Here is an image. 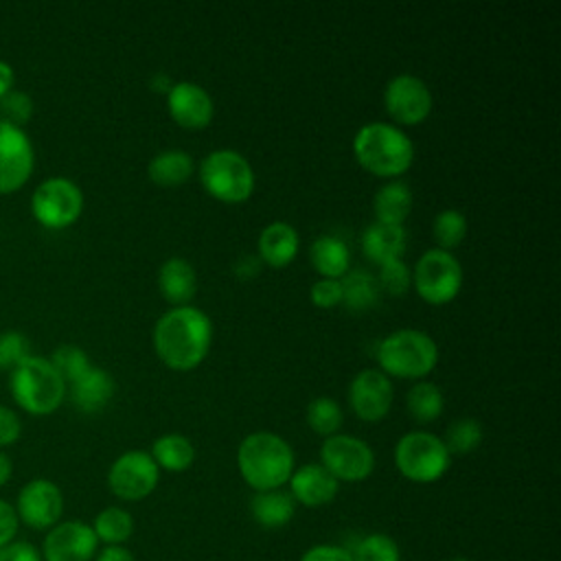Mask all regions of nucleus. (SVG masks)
Wrapping results in <instances>:
<instances>
[{
  "label": "nucleus",
  "instance_id": "1",
  "mask_svg": "<svg viewBox=\"0 0 561 561\" xmlns=\"http://www.w3.org/2000/svg\"><path fill=\"white\" fill-rule=\"evenodd\" d=\"M151 344L158 359L167 368L188 373L197 368L210 353L213 320L195 305L171 307L158 318L151 333Z\"/></svg>",
  "mask_w": 561,
  "mask_h": 561
},
{
  "label": "nucleus",
  "instance_id": "2",
  "mask_svg": "<svg viewBox=\"0 0 561 561\" xmlns=\"http://www.w3.org/2000/svg\"><path fill=\"white\" fill-rule=\"evenodd\" d=\"M353 156L364 171L388 182L399 180L410 171L414 162V145L401 127L373 121L355 131Z\"/></svg>",
  "mask_w": 561,
  "mask_h": 561
},
{
  "label": "nucleus",
  "instance_id": "3",
  "mask_svg": "<svg viewBox=\"0 0 561 561\" xmlns=\"http://www.w3.org/2000/svg\"><path fill=\"white\" fill-rule=\"evenodd\" d=\"M237 467L256 493L280 489L296 469L294 449L280 434L259 430L239 443Z\"/></svg>",
  "mask_w": 561,
  "mask_h": 561
},
{
  "label": "nucleus",
  "instance_id": "4",
  "mask_svg": "<svg viewBox=\"0 0 561 561\" xmlns=\"http://www.w3.org/2000/svg\"><path fill=\"white\" fill-rule=\"evenodd\" d=\"M377 366L386 377L421 381L438 364L436 340L421 329H397L377 344Z\"/></svg>",
  "mask_w": 561,
  "mask_h": 561
},
{
  "label": "nucleus",
  "instance_id": "5",
  "mask_svg": "<svg viewBox=\"0 0 561 561\" xmlns=\"http://www.w3.org/2000/svg\"><path fill=\"white\" fill-rule=\"evenodd\" d=\"M202 188L221 204H243L252 197L256 175L250 160L234 149H215L197 167Z\"/></svg>",
  "mask_w": 561,
  "mask_h": 561
},
{
  "label": "nucleus",
  "instance_id": "6",
  "mask_svg": "<svg viewBox=\"0 0 561 561\" xmlns=\"http://www.w3.org/2000/svg\"><path fill=\"white\" fill-rule=\"evenodd\" d=\"M11 392L20 408L31 414L55 412L66 397V381L50 359L26 355L11 375Z\"/></svg>",
  "mask_w": 561,
  "mask_h": 561
},
{
  "label": "nucleus",
  "instance_id": "7",
  "mask_svg": "<svg viewBox=\"0 0 561 561\" xmlns=\"http://www.w3.org/2000/svg\"><path fill=\"white\" fill-rule=\"evenodd\" d=\"M451 465V456L443 443L432 432L414 430L403 434L394 445V467L412 482H436Z\"/></svg>",
  "mask_w": 561,
  "mask_h": 561
},
{
  "label": "nucleus",
  "instance_id": "8",
  "mask_svg": "<svg viewBox=\"0 0 561 561\" xmlns=\"http://www.w3.org/2000/svg\"><path fill=\"white\" fill-rule=\"evenodd\" d=\"M462 265L454 252L438 248L425 250L412 267V287L432 307L449 305L462 289Z\"/></svg>",
  "mask_w": 561,
  "mask_h": 561
},
{
  "label": "nucleus",
  "instance_id": "9",
  "mask_svg": "<svg viewBox=\"0 0 561 561\" xmlns=\"http://www.w3.org/2000/svg\"><path fill=\"white\" fill-rule=\"evenodd\" d=\"M31 210L44 228L61 230L81 217L83 193L68 178H48L35 188L31 197Z\"/></svg>",
  "mask_w": 561,
  "mask_h": 561
},
{
  "label": "nucleus",
  "instance_id": "10",
  "mask_svg": "<svg viewBox=\"0 0 561 561\" xmlns=\"http://www.w3.org/2000/svg\"><path fill=\"white\" fill-rule=\"evenodd\" d=\"M434 96L430 85L410 72L394 75L383 88V110L397 127H416L432 114Z\"/></svg>",
  "mask_w": 561,
  "mask_h": 561
},
{
  "label": "nucleus",
  "instance_id": "11",
  "mask_svg": "<svg viewBox=\"0 0 561 561\" xmlns=\"http://www.w3.org/2000/svg\"><path fill=\"white\" fill-rule=\"evenodd\" d=\"M320 465L337 482H362L375 469V451L357 436L333 434L322 440Z\"/></svg>",
  "mask_w": 561,
  "mask_h": 561
},
{
  "label": "nucleus",
  "instance_id": "12",
  "mask_svg": "<svg viewBox=\"0 0 561 561\" xmlns=\"http://www.w3.org/2000/svg\"><path fill=\"white\" fill-rule=\"evenodd\" d=\"M160 480V469L153 462L149 451L129 449L121 454L110 471H107V486L110 491L127 502H138L153 493Z\"/></svg>",
  "mask_w": 561,
  "mask_h": 561
},
{
  "label": "nucleus",
  "instance_id": "13",
  "mask_svg": "<svg viewBox=\"0 0 561 561\" xmlns=\"http://www.w3.org/2000/svg\"><path fill=\"white\" fill-rule=\"evenodd\" d=\"M392 401V381L379 368H364L348 383V405L353 414L364 423H379L386 419Z\"/></svg>",
  "mask_w": 561,
  "mask_h": 561
},
{
  "label": "nucleus",
  "instance_id": "14",
  "mask_svg": "<svg viewBox=\"0 0 561 561\" xmlns=\"http://www.w3.org/2000/svg\"><path fill=\"white\" fill-rule=\"evenodd\" d=\"M15 513L18 519L33 530H50L55 524H59L64 513L61 489L46 478L26 482L18 493Z\"/></svg>",
  "mask_w": 561,
  "mask_h": 561
},
{
  "label": "nucleus",
  "instance_id": "15",
  "mask_svg": "<svg viewBox=\"0 0 561 561\" xmlns=\"http://www.w3.org/2000/svg\"><path fill=\"white\" fill-rule=\"evenodd\" d=\"M35 167L31 138L22 127L0 121V193H13L26 184Z\"/></svg>",
  "mask_w": 561,
  "mask_h": 561
},
{
  "label": "nucleus",
  "instance_id": "16",
  "mask_svg": "<svg viewBox=\"0 0 561 561\" xmlns=\"http://www.w3.org/2000/svg\"><path fill=\"white\" fill-rule=\"evenodd\" d=\"M99 539L90 524L70 519L55 524L42 543V561H92Z\"/></svg>",
  "mask_w": 561,
  "mask_h": 561
},
{
  "label": "nucleus",
  "instance_id": "17",
  "mask_svg": "<svg viewBox=\"0 0 561 561\" xmlns=\"http://www.w3.org/2000/svg\"><path fill=\"white\" fill-rule=\"evenodd\" d=\"M167 112L182 129H206L215 118V101L195 81H175L167 94Z\"/></svg>",
  "mask_w": 561,
  "mask_h": 561
},
{
  "label": "nucleus",
  "instance_id": "18",
  "mask_svg": "<svg viewBox=\"0 0 561 561\" xmlns=\"http://www.w3.org/2000/svg\"><path fill=\"white\" fill-rule=\"evenodd\" d=\"M289 495L294 502L316 508L329 504L340 489V482L320 465V462H307L289 476Z\"/></svg>",
  "mask_w": 561,
  "mask_h": 561
},
{
  "label": "nucleus",
  "instance_id": "19",
  "mask_svg": "<svg viewBox=\"0 0 561 561\" xmlns=\"http://www.w3.org/2000/svg\"><path fill=\"white\" fill-rule=\"evenodd\" d=\"M300 234L289 221H270L256 239V256L272 270H283L298 256Z\"/></svg>",
  "mask_w": 561,
  "mask_h": 561
},
{
  "label": "nucleus",
  "instance_id": "20",
  "mask_svg": "<svg viewBox=\"0 0 561 561\" xmlns=\"http://www.w3.org/2000/svg\"><path fill=\"white\" fill-rule=\"evenodd\" d=\"M158 289L171 307L193 305L197 294V272L184 256H169L158 270Z\"/></svg>",
  "mask_w": 561,
  "mask_h": 561
},
{
  "label": "nucleus",
  "instance_id": "21",
  "mask_svg": "<svg viewBox=\"0 0 561 561\" xmlns=\"http://www.w3.org/2000/svg\"><path fill=\"white\" fill-rule=\"evenodd\" d=\"M114 388V379L107 370L90 366L81 377L70 383V397L79 410L99 412L112 401Z\"/></svg>",
  "mask_w": 561,
  "mask_h": 561
},
{
  "label": "nucleus",
  "instance_id": "22",
  "mask_svg": "<svg viewBox=\"0 0 561 561\" xmlns=\"http://www.w3.org/2000/svg\"><path fill=\"white\" fill-rule=\"evenodd\" d=\"M405 230L403 226H388L373 221L362 232V252L368 261L381 265L392 259H401L405 250Z\"/></svg>",
  "mask_w": 561,
  "mask_h": 561
},
{
  "label": "nucleus",
  "instance_id": "23",
  "mask_svg": "<svg viewBox=\"0 0 561 561\" xmlns=\"http://www.w3.org/2000/svg\"><path fill=\"white\" fill-rule=\"evenodd\" d=\"M311 267L320 278H342L351 270L348 245L335 234H320L309 245Z\"/></svg>",
  "mask_w": 561,
  "mask_h": 561
},
{
  "label": "nucleus",
  "instance_id": "24",
  "mask_svg": "<svg viewBox=\"0 0 561 561\" xmlns=\"http://www.w3.org/2000/svg\"><path fill=\"white\" fill-rule=\"evenodd\" d=\"M412 210V188L403 180H388L373 197L375 221L388 226H403Z\"/></svg>",
  "mask_w": 561,
  "mask_h": 561
},
{
  "label": "nucleus",
  "instance_id": "25",
  "mask_svg": "<svg viewBox=\"0 0 561 561\" xmlns=\"http://www.w3.org/2000/svg\"><path fill=\"white\" fill-rule=\"evenodd\" d=\"M195 171L193 156L184 149H164L147 164V175L156 186H180L191 180Z\"/></svg>",
  "mask_w": 561,
  "mask_h": 561
},
{
  "label": "nucleus",
  "instance_id": "26",
  "mask_svg": "<svg viewBox=\"0 0 561 561\" xmlns=\"http://www.w3.org/2000/svg\"><path fill=\"white\" fill-rule=\"evenodd\" d=\"M252 517L263 528H280L289 524L296 511V502L289 495V491L272 489V491H259L254 493L250 502Z\"/></svg>",
  "mask_w": 561,
  "mask_h": 561
},
{
  "label": "nucleus",
  "instance_id": "27",
  "mask_svg": "<svg viewBox=\"0 0 561 561\" xmlns=\"http://www.w3.org/2000/svg\"><path fill=\"white\" fill-rule=\"evenodd\" d=\"M151 458L158 465V469L180 473L186 471L195 460V447L184 434H162L151 445Z\"/></svg>",
  "mask_w": 561,
  "mask_h": 561
},
{
  "label": "nucleus",
  "instance_id": "28",
  "mask_svg": "<svg viewBox=\"0 0 561 561\" xmlns=\"http://www.w3.org/2000/svg\"><path fill=\"white\" fill-rule=\"evenodd\" d=\"M405 405H408V412L410 416L425 425V423H432L436 421L443 410H445V397H443V390L427 381V379H421V381H414L405 394Z\"/></svg>",
  "mask_w": 561,
  "mask_h": 561
},
{
  "label": "nucleus",
  "instance_id": "29",
  "mask_svg": "<svg viewBox=\"0 0 561 561\" xmlns=\"http://www.w3.org/2000/svg\"><path fill=\"white\" fill-rule=\"evenodd\" d=\"M340 280H342V305L348 311H366L375 307L379 287L373 274L364 270H348Z\"/></svg>",
  "mask_w": 561,
  "mask_h": 561
},
{
  "label": "nucleus",
  "instance_id": "30",
  "mask_svg": "<svg viewBox=\"0 0 561 561\" xmlns=\"http://www.w3.org/2000/svg\"><path fill=\"white\" fill-rule=\"evenodd\" d=\"M467 232H469V221L456 208L440 210L432 221V239L436 243L434 248L445 252H454L465 241Z\"/></svg>",
  "mask_w": 561,
  "mask_h": 561
},
{
  "label": "nucleus",
  "instance_id": "31",
  "mask_svg": "<svg viewBox=\"0 0 561 561\" xmlns=\"http://www.w3.org/2000/svg\"><path fill=\"white\" fill-rule=\"evenodd\" d=\"M92 530L99 541H105L107 546H121L131 537L134 519L125 508L107 506L94 517Z\"/></svg>",
  "mask_w": 561,
  "mask_h": 561
},
{
  "label": "nucleus",
  "instance_id": "32",
  "mask_svg": "<svg viewBox=\"0 0 561 561\" xmlns=\"http://www.w3.org/2000/svg\"><path fill=\"white\" fill-rule=\"evenodd\" d=\"M342 423H344V412L333 397H316L309 401L307 425L313 434L329 438L333 434H340Z\"/></svg>",
  "mask_w": 561,
  "mask_h": 561
},
{
  "label": "nucleus",
  "instance_id": "33",
  "mask_svg": "<svg viewBox=\"0 0 561 561\" xmlns=\"http://www.w3.org/2000/svg\"><path fill=\"white\" fill-rule=\"evenodd\" d=\"M482 438H484V432H482L480 421L465 416V419L454 421L447 427L443 443H445L449 456H467L480 447Z\"/></svg>",
  "mask_w": 561,
  "mask_h": 561
},
{
  "label": "nucleus",
  "instance_id": "34",
  "mask_svg": "<svg viewBox=\"0 0 561 561\" xmlns=\"http://www.w3.org/2000/svg\"><path fill=\"white\" fill-rule=\"evenodd\" d=\"M351 557L353 561H401L397 541L383 533H373L362 537L353 548Z\"/></svg>",
  "mask_w": 561,
  "mask_h": 561
},
{
  "label": "nucleus",
  "instance_id": "35",
  "mask_svg": "<svg viewBox=\"0 0 561 561\" xmlns=\"http://www.w3.org/2000/svg\"><path fill=\"white\" fill-rule=\"evenodd\" d=\"M50 364L55 366V370L61 375V379L66 383H72L77 377H81L92 366L85 351L75 344H64V346L55 348Z\"/></svg>",
  "mask_w": 561,
  "mask_h": 561
},
{
  "label": "nucleus",
  "instance_id": "36",
  "mask_svg": "<svg viewBox=\"0 0 561 561\" xmlns=\"http://www.w3.org/2000/svg\"><path fill=\"white\" fill-rule=\"evenodd\" d=\"M377 287L390 296H403L412 287V270L403 263V259H392L379 265Z\"/></svg>",
  "mask_w": 561,
  "mask_h": 561
},
{
  "label": "nucleus",
  "instance_id": "37",
  "mask_svg": "<svg viewBox=\"0 0 561 561\" xmlns=\"http://www.w3.org/2000/svg\"><path fill=\"white\" fill-rule=\"evenodd\" d=\"M33 116V99L24 92L11 90L7 96L0 99V121L22 127Z\"/></svg>",
  "mask_w": 561,
  "mask_h": 561
},
{
  "label": "nucleus",
  "instance_id": "38",
  "mask_svg": "<svg viewBox=\"0 0 561 561\" xmlns=\"http://www.w3.org/2000/svg\"><path fill=\"white\" fill-rule=\"evenodd\" d=\"M309 300L318 309H333L342 305V280L337 278H318L309 287Z\"/></svg>",
  "mask_w": 561,
  "mask_h": 561
},
{
  "label": "nucleus",
  "instance_id": "39",
  "mask_svg": "<svg viewBox=\"0 0 561 561\" xmlns=\"http://www.w3.org/2000/svg\"><path fill=\"white\" fill-rule=\"evenodd\" d=\"M26 348H28V342L18 331L0 333V368H9V366L15 368L28 355Z\"/></svg>",
  "mask_w": 561,
  "mask_h": 561
},
{
  "label": "nucleus",
  "instance_id": "40",
  "mask_svg": "<svg viewBox=\"0 0 561 561\" xmlns=\"http://www.w3.org/2000/svg\"><path fill=\"white\" fill-rule=\"evenodd\" d=\"M22 434V423L18 414L4 405H0V447L13 445Z\"/></svg>",
  "mask_w": 561,
  "mask_h": 561
},
{
  "label": "nucleus",
  "instance_id": "41",
  "mask_svg": "<svg viewBox=\"0 0 561 561\" xmlns=\"http://www.w3.org/2000/svg\"><path fill=\"white\" fill-rule=\"evenodd\" d=\"M18 526H20V519H18L15 506L0 500V548L15 541Z\"/></svg>",
  "mask_w": 561,
  "mask_h": 561
},
{
  "label": "nucleus",
  "instance_id": "42",
  "mask_svg": "<svg viewBox=\"0 0 561 561\" xmlns=\"http://www.w3.org/2000/svg\"><path fill=\"white\" fill-rule=\"evenodd\" d=\"M0 561H42V554L28 541H11L0 548Z\"/></svg>",
  "mask_w": 561,
  "mask_h": 561
},
{
  "label": "nucleus",
  "instance_id": "43",
  "mask_svg": "<svg viewBox=\"0 0 561 561\" xmlns=\"http://www.w3.org/2000/svg\"><path fill=\"white\" fill-rule=\"evenodd\" d=\"M300 561H353L351 552L346 548L340 546H329V543H320L309 548Z\"/></svg>",
  "mask_w": 561,
  "mask_h": 561
},
{
  "label": "nucleus",
  "instance_id": "44",
  "mask_svg": "<svg viewBox=\"0 0 561 561\" xmlns=\"http://www.w3.org/2000/svg\"><path fill=\"white\" fill-rule=\"evenodd\" d=\"M261 261H259V256L256 254H245V256H241L237 263H234V274H237V278H241V280H250V278H254L256 274H259V270H261Z\"/></svg>",
  "mask_w": 561,
  "mask_h": 561
},
{
  "label": "nucleus",
  "instance_id": "45",
  "mask_svg": "<svg viewBox=\"0 0 561 561\" xmlns=\"http://www.w3.org/2000/svg\"><path fill=\"white\" fill-rule=\"evenodd\" d=\"M96 561H136L134 554L123 546H107L96 554Z\"/></svg>",
  "mask_w": 561,
  "mask_h": 561
},
{
  "label": "nucleus",
  "instance_id": "46",
  "mask_svg": "<svg viewBox=\"0 0 561 561\" xmlns=\"http://www.w3.org/2000/svg\"><path fill=\"white\" fill-rule=\"evenodd\" d=\"M13 81H15L13 68L7 61L0 59V99L7 96L13 90Z\"/></svg>",
  "mask_w": 561,
  "mask_h": 561
},
{
  "label": "nucleus",
  "instance_id": "47",
  "mask_svg": "<svg viewBox=\"0 0 561 561\" xmlns=\"http://www.w3.org/2000/svg\"><path fill=\"white\" fill-rule=\"evenodd\" d=\"M173 79L167 75V72H156L151 79H149V88L153 90V92H160V94H169V90L173 88Z\"/></svg>",
  "mask_w": 561,
  "mask_h": 561
},
{
  "label": "nucleus",
  "instance_id": "48",
  "mask_svg": "<svg viewBox=\"0 0 561 561\" xmlns=\"http://www.w3.org/2000/svg\"><path fill=\"white\" fill-rule=\"evenodd\" d=\"M11 471H13V465H11L9 456L0 451V486H2L4 482H9V478H11Z\"/></svg>",
  "mask_w": 561,
  "mask_h": 561
},
{
  "label": "nucleus",
  "instance_id": "49",
  "mask_svg": "<svg viewBox=\"0 0 561 561\" xmlns=\"http://www.w3.org/2000/svg\"><path fill=\"white\" fill-rule=\"evenodd\" d=\"M451 561H467V559H451Z\"/></svg>",
  "mask_w": 561,
  "mask_h": 561
}]
</instances>
